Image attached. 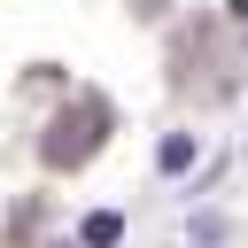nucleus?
Listing matches in <instances>:
<instances>
[{"label": "nucleus", "mask_w": 248, "mask_h": 248, "mask_svg": "<svg viewBox=\"0 0 248 248\" xmlns=\"http://www.w3.org/2000/svg\"><path fill=\"white\" fill-rule=\"evenodd\" d=\"M186 163H194V140L170 132V140H163V170H186Z\"/></svg>", "instance_id": "nucleus-3"}, {"label": "nucleus", "mask_w": 248, "mask_h": 248, "mask_svg": "<svg viewBox=\"0 0 248 248\" xmlns=\"http://www.w3.org/2000/svg\"><path fill=\"white\" fill-rule=\"evenodd\" d=\"M101 140H108V108H101V101H78V108H62V116L46 124L39 155H46L54 170H70V163H85V155H93Z\"/></svg>", "instance_id": "nucleus-1"}, {"label": "nucleus", "mask_w": 248, "mask_h": 248, "mask_svg": "<svg viewBox=\"0 0 248 248\" xmlns=\"http://www.w3.org/2000/svg\"><path fill=\"white\" fill-rule=\"evenodd\" d=\"M116 232H124V217H116V209H101V217H85V240H93V248H108Z\"/></svg>", "instance_id": "nucleus-2"}]
</instances>
